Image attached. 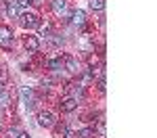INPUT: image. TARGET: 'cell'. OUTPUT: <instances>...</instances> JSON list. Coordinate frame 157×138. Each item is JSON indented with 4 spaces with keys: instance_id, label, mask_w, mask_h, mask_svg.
<instances>
[{
    "instance_id": "obj_1",
    "label": "cell",
    "mask_w": 157,
    "mask_h": 138,
    "mask_svg": "<svg viewBox=\"0 0 157 138\" xmlns=\"http://www.w3.org/2000/svg\"><path fill=\"white\" fill-rule=\"evenodd\" d=\"M55 124V115L50 111H40L38 113V125H42V128H50V125Z\"/></svg>"
},
{
    "instance_id": "obj_2",
    "label": "cell",
    "mask_w": 157,
    "mask_h": 138,
    "mask_svg": "<svg viewBox=\"0 0 157 138\" xmlns=\"http://www.w3.org/2000/svg\"><path fill=\"white\" fill-rule=\"evenodd\" d=\"M11 42H13L11 29H9L6 25H2V27H0V44H2L4 48H9V46H11Z\"/></svg>"
},
{
    "instance_id": "obj_3",
    "label": "cell",
    "mask_w": 157,
    "mask_h": 138,
    "mask_svg": "<svg viewBox=\"0 0 157 138\" xmlns=\"http://www.w3.org/2000/svg\"><path fill=\"white\" fill-rule=\"evenodd\" d=\"M21 25L27 27V29H29V27H36L38 25V17L34 15V13H23V15H21Z\"/></svg>"
},
{
    "instance_id": "obj_4",
    "label": "cell",
    "mask_w": 157,
    "mask_h": 138,
    "mask_svg": "<svg viewBox=\"0 0 157 138\" xmlns=\"http://www.w3.org/2000/svg\"><path fill=\"white\" fill-rule=\"evenodd\" d=\"M23 46L27 52H38V48H40V40H38L36 36H27L23 42Z\"/></svg>"
},
{
    "instance_id": "obj_5",
    "label": "cell",
    "mask_w": 157,
    "mask_h": 138,
    "mask_svg": "<svg viewBox=\"0 0 157 138\" xmlns=\"http://www.w3.org/2000/svg\"><path fill=\"white\" fill-rule=\"evenodd\" d=\"M61 109L67 113H71L78 109V99H73V96H67V99H63V103H61Z\"/></svg>"
},
{
    "instance_id": "obj_6",
    "label": "cell",
    "mask_w": 157,
    "mask_h": 138,
    "mask_svg": "<svg viewBox=\"0 0 157 138\" xmlns=\"http://www.w3.org/2000/svg\"><path fill=\"white\" fill-rule=\"evenodd\" d=\"M71 21H73V25H80V27H84V23H86V13H84V11H80V9H75V11L71 13Z\"/></svg>"
},
{
    "instance_id": "obj_7",
    "label": "cell",
    "mask_w": 157,
    "mask_h": 138,
    "mask_svg": "<svg viewBox=\"0 0 157 138\" xmlns=\"http://www.w3.org/2000/svg\"><path fill=\"white\" fill-rule=\"evenodd\" d=\"M63 69H67V71H71V73H78V63L73 57H65L63 59Z\"/></svg>"
},
{
    "instance_id": "obj_8",
    "label": "cell",
    "mask_w": 157,
    "mask_h": 138,
    "mask_svg": "<svg viewBox=\"0 0 157 138\" xmlns=\"http://www.w3.org/2000/svg\"><path fill=\"white\" fill-rule=\"evenodd\" d=\"M6 15H9V17H13V19H15V17H19V4L11 2V4L6 6Z\"/></svg>"
},
{
    "instance_id": "obj_9",
    "label": "cell",
    "mask_w": 157,
    "mask_h": 138,
    "mask_svg": "<svg viewBox=\"0 0 157 138\" xmlns=\"http://www.w3.org/2000/svg\"><path fill=\"white\" fill-rule=\"evenodd\" d=\"M65 6H67L65 0H52V11H55V13H63V11H65Z\"/></svg>"
},
{
    "instance_id": "obj_10",
    "label": "cell",
    "mask_w": 157,
    "mask_h": 138,
    "mask_svg": "<svg viewBox=\"0 0 157 138\" xmlns=\"http://www.w3.org/2000/svg\"><path fill=\"white\" fill-rule=\"evenodd\" d=\"M48 67L52 69V71H61V69H63V61H61V59H50Z\"/></svg>"
},
{
    "instance_id": "obj_11",
    "label": "cell",
    "mask_w": 157,
    "mask_h": 138,
    "mask_svg": "<svg viewBox=\"0 0 157 138\" xmlns=\"http://www.w3.org/2000/svg\"><path fill=\"white\" fill-rule=\"evenodd\" d=\"M90 9L103 11V9H105V0H90Z\"/></svg>"
},
{
    "instance_id": "obj_12",
    "label": "cell",
    "mask_w": 157,
    "mask_h": 138,
    "mask_svg": "<svg viewBox=\"0 0 157 138\" xmlns=\"http://www.w3.org/2000/svg\"><path fill=\"white\" fill-rule=\"evenodd\" d=\"M9 103H11V94L6 90H0V107L2 105H9Z\"/></svg>"
},
{
    "instance_id": "obj_13",
    "label": "cell",
    "mask_w": 157,
    "mask_h": 138,
    "mask_svg": "<svg viewBox=\"0 0 157 138\" xmlns=\"http://www.w3.org/2000/svg\"><path fill=\"white\" fill-rule=\"evenodd\" d=\"M38 27H40V36L50 38V25H48V23H44V25H38Z\"/></svg>"
},
{
    "instance_id": "obj_14",
    "label": "cell",
    "mask_w": 157,
    "mask_h": 138,
    "mask_svg": "<svg viewBox=\"0 0 157 138\" xmlns=\"http://www.w3.org/2000/svg\"><path fill=\"white\" fill-rule=\"evenodd\" d=\"M94 136V130L92 128H84L82 132H80V138H92Z\"/></svg>"
},
{
    "instance_id": "obj_15",
    "label": "cell",
    "mask_w": 157,
    "mask_h": 138,
    "mask_svg": "<svg viewBox=\"0 0 157 138\" xmlns=\"http://www.w3.org/2000/svg\"><path fill=\"white\" fill-rule=\"evenodd\" d=\"M32 88H21V96H23V100H27V99H32Z\"/></svg>"
},
{
    "instance_id": "obj_16",
    "label": "cell",
    "mask_w": 157,
    "mask_h": 138,
    "mask_svg": "<svg viewBox=\"0 0 157 138\" xmlns=\"http://www.w3.org/2000/svg\"><path fill=\"white\" fill-rule=\"evenodd\" d=\"M63 138H75V132L73 130H65L63 132Z\"/></svg>"
},
{
    "instance_id": "obj_17",
    "label": "cell",
    "mask_w": 157,
    "mask_h": 138,
    "mask_svg": "<svg viewBox=\"0 0 157 138\" xmlns=\"http://www.w3.org/2000/svg\"><path fill=\"white\" fill-rule=\"evenodd\" d=\"M98 134L105 136V121H98Z\"/></svg>"
},
{
    "instance_id": "obj_18",
    "label": "cell",
    "mask_w": 157,
    "mask_h": 138,
    "mask_svg": "<svg viewBox=\"0 0 157 138\" xmlns=\"http://www.w3.org/2000/svg\"><path fill=\"white\" fill-rule=\"evenodd\" d=\"M27 2H29V4H36V6H40V4H42L44 0H27Z\"/></svg>"
},
{
    "instance_id": "obj_19",
    "label": "cell",
    "mask_w": 157,
    "mask_h": 138,
    "mask_svg": "<svg viewBox=\"0 0 157 138\" xmlns=\"http://www.w3.org/2000/svg\"><path fill=\"white\" fill-rule=\"evenodd\" d=\"M17 138H29V134H27V132H19V134H17Z\"/></svg>"
},
{
    "instance_id": "obj_20",
    "label": "cell",
    "mask_w": 157,
    "mask_h": 138,
    "mask_svg": "<svg viewBox=\"0 0 157 138\" xmlns=\"http://www.w3.org/2000/svg\"><path fill=\"white\" fill-rule=\"evenodd\" d=\"M19 4H21V6H27L29 2H27V0H19Z\"/></svg>"
},
{
    "instance_id": "obj_21",
    "label": "cell",
    "mask_w": 157,
    "mask_h": 138,
    "mask_svg": "<svg viewBox=\"0 0 157 138\" xmlns=\"http://www.w3.org/2000/svg\"><path fill=\"white\" fill-rule=\"evenodd\" d=\"M2 115H4V113H2V111H0V119H2Z\"/></svg>"
},
{
    "instance_id": "obj_22",
    "label": "cell",
    "mask_w": 157,
    "mask_h": 138,
    "mask_svg": "<svg viewBox=\"0 0 157 138\" xmlns=\"http://www.w3.org/2000/svg\"><path fill=\"white\" fill-rule=\"evenodd\" d=\"M0 132H2V128H0Z\"/></svg>"
}]
</instances>
